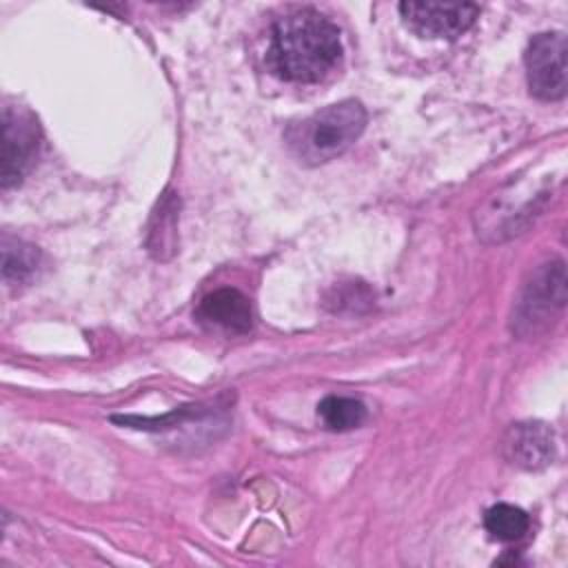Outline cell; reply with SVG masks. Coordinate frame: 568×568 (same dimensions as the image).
Here are the masks:
<instances>
[{"label":"cell","instance_id":"cell-7","mask_svg":"<svg viewBox=\"0 0 568 568\" xmlns=\"http://www.w3.org/2000/svg\"><path fill=\"white\" fill-rule=\"evenodd\" d=\"M195 317L202 324L222 328L226 333H248L253 326L251 302L237 288H217L204 295L197 304Z\"/></svg>","mask_w":568,"mask_h":568},{"label":"cell","instance_id":"cell-5","mask_svg":"<svg viewBox=\"0 0 568 568\" xmlns=\"http://www.w3.org/2000/svg\"><path fill=\"white\" fill-rule=\"evenodd\" d=\"M399 13L408 29L422 38L455 40L466 33L477 16L479 4L473 2H399Z\"/></svg>","mask_w":568,"mask_h":568},{"label":"cell","instance_id":"cell-8","mask_svg":"<svg viewBox=\"0 0 568 568\" xmlns=\"http://www.w3.org/2000/svg\"><path fill=\"white\" fill-rule=\"evenodd\" d=\"M566 277H564V264L561 262H552V264H544V268H539L532 277V282L526 286L524 300H521V308H519V320L521 322H537L539 315L550 313L552 306H564L566 293Z\"/></svg>","mask_w":568,"mask_h":568},{"label":"cell","instance_id":"cell-6","mask_svg":"<svg viewBox=\"0 0 568 568\" xmlns=\"http://www.w3.org/2000/svg\"><path fill=\"white\" fill-rule=\"evenodd\" d=\"M504 455L524 470L546 468L555 459V435L541 422L513 424L504 437Z\"/></svg>","mask_w":568,"mask_h":568},{"label":"cell","instance_id":"cell-3","mask_svg":"<svg viewBox=\"0 0 568 568\" xmlns=\"http://www.w3.org/2000/svg\"><path fill=\"white\" fill-rule=\"evenodd\" d=\"M528 89L539 100L566 95V38L559 31L537 33L524 53Z\"/></svg>","mask_w":568,"mask_h":568},{"label":"cell","instance_id":"cell-1","mask_svg":"<svg viewBox=\"0 0 568 568\" xmlns=\"http://www.w3.org/2000/svg\"><path fill=\"white\" fill-rule=\"evenodd\" d=\"M339 29L315 9H297L271 29L268 67L288 82H317L339 60Z\"/></svg>","mask_w":568,"mask_h":568},{"label":"cell","instance_id":"cell-4","mask_svg":"<svg viewBox=\"0 0 568 568\" xmlns=\"http://www.w3.org/2000/svg\"><path fill=\"white\" fill-rule=\"evenodd\" d=\"M40 149V126L36 118L20 106L2 111V189L18 184L33 166Z\"/></svg>","mask_w":568,"mask_h":568},{"label":"cell","instance_id":"cell-11","mask_svg":"<svg viewBox=\"0 0 568 568\" xmlns=\"http://www.w3.org/2000/svg\"><path fill=\"white\" fill-rule=\"evenodd\" d=\"M317 415L331 430H351L364 424L366 406L355 397L328 395L317 404Z\"/></svg>","mask_w":568,"mask_h":568},{"label":"cell","instance_id":"cell-10","mask_svg":"<svg viewBox=\"0 0 568 568\" xmlns=\"http://www.w3.org/2000/svg\"><path fill=\"white\" fill-rule=\"evenodd\" d=\"M484 528L497 541H517L528 532L530 517L519 506L495 504L484 515Z\"/></svg>","mask_w":568,"mask_h":568},{"label":"cell","instance_id":"cell-2","mask_svg":"<svg viewBox=\"0 0 568 568\" xmlns=\"http://www.w3.org/2000/svg\"><path fill=\"white\" fill-rule=\"evenodd\" d=\"M366 111L357 100L328 104L286 131L291 153L304 164H324L342 155L364 131Z\"/></svg>","mask_w":568,"mask_h":568},{"label":"cell","instance_id":"cell-9","mask_svg":"<svg viewBox=\"0 0 568 568\" xmlns=\"http://www.w3.org/2000/svg\"><path fill=\"white\" fill-rule=\"evenodd\" d=\"M40 264V251L22 240L4 237L2 242V275L7 284H24L33 277Z\"/></svg>","mask_w":568,"mask_h":568}]
</instances>
